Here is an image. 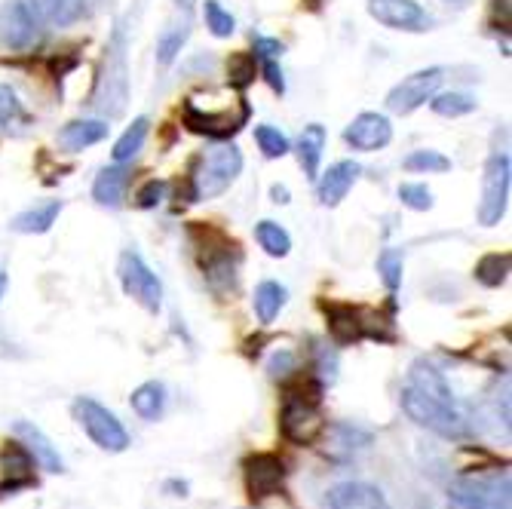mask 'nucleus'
<instances>
[{
  "instance_id": "nucleus-7",
  "label": "nucleus",
  "mask_w": 512,
  "mask_h": 509,
  "mask_svg": "<svg viewBox=\"0 0 512 509\" xmlns=\"http://www.w3.org/2000/svg\"><path fill=\"white\" fill-rule=\"evenodd\" d=\"M117 273H120L123 292L129 298H135L148 313H157L163 307V286L157 280V273L142 261V255H138V252H132V249L123 252L120 264H117Z\"/></svg>"
},
{
  "instance_id": "nucleus-8",
  "label": "nucleus",
  "mask_w": 512,
  "mask_h": 509,
  "mask_svg": "<svg viewBox=\"0 0 512 509\" xmlns=\"http://www.w3.org/2000/svg\"><path fill=\"white\" fill-rule=\"evenodd\" d=\"M509 184H512V163L506 154H491L482 175V203H479V221L497 224L509 203Z\"/></svg>"
},
{
  "instance_id": "nucleus-5",
  "label": "nucleus",
  "mask_w": 512,
  "mask_h": 509,
  "mask_svg": "<svg viewBox=\"0 0 512 509\" xmlns=\"http://www.w3.org/2000/svg\"><path fill=\"white\" fill-rule=\"evenodd\" d=\"M243 169V154L234 145H215L206 148L194 166V197L197 200H212L224 194L234 178Z\"/></svg>"
},
{
  "instance_id": "nucleus-6",
  "label": "nucleus",
  "mask_w": 512,
  "mask_h": 509,
  "mask_svg": "<svg viewBox=\"0 0 512 509\" xmlns=\"http://www.w3.org/2000/svg\"><path fill=\"white\" fill-rule=\"evenodd\" d=\"M71 411H74L77 424L83 427V433H86L92 442H96L102 451L120 454V451L129 448V433H126V427L117 421V414H114V411H108V408L99 405L96 399L77 396L74 405H71Z\"/></svg>"
},
{
  "instance_id": "nucleus-26",
  "label": "nucleus",
  "mask_w": 512,
  "mask_h": 509,
  "mask_svg": "<svg viewBox=\"0 0 512 509\" xmlns=\"http://www.w3.org/2000/svg\"><path fill=\"white\" fill-rule=\"evenodd\" d=\"M301 166L310 178L319 175V163H322V151H325V129L319 123H310L301 132Z\"/></svg>"
},
{
  "instance_id": "nucleus-38",
  "label": "nucleus",
  "mask_w": 512,
  "mask_h": 509,
  "mask_svg": "<svg viewBox=\"0 0 512 509\" xmlns=\"http://www.w3.org/2000/svg\"><path fill=\"white\" fill-rule=\"evenodd\" d=\"M227 74H230V83H234L237 89H246L252 80H255V56H234L227 62Z\"/></svg>"
},
{
  "instance_id": "nucleus-1",
  "label": "nucleus",
  "mask_w": 512,
  "mask_h": 509,
  "mask_svg": "<svg viewBox=\"0 0 512 509\" xmlns=\"http://www.w3.org/2000/svg\"><path fill=\"white\" fill-rule=\"evenodd\" d=\"M399 402H402V411L417 427H427L436 436L460 439L463 433H467V418H463L451 384L427 359H417L408 368V378L402 384Z\"/></svg>"
},
{
  "instance_id": "nucleus-3",
  "label": "nucleus",
  "mask_w": 512,
  "mask_h": 509,
  "mask_svg": "<svg viewBox=\"0 0 512 509\" xmlns=\"http://www.w3.org/2000/svg\"><path fill=\"white\" fill-rule=\"evenodd\" d=\"M319 393L322 387L313 381H304L301 387L289 390L283 414H279V427L283 436L295 445H316L325 433V418L319 411Z\"/></svg>"
},
{
  "instance_id": "nucleus-43",
  "label": "nucleus",
  "mask_w": 512,
  "mask_h": 509,
  "mask_svg": "<svg viewBox=\"0 0 512 509\" xmlns=\"http://www.w3.org/2000/svg\"><path fill=\"white\" fill-rule=\"evenodd\" d=\"M4 292H7V273L0 270V298H4Z\"/></svg>"
},
{
  "instance_id": "nucleus-25",
  "label": "nucleus",
  "mask_w": 512,
  "mask_h": 509,
  "mask_svg": "<svg viewBox=\"0 0 512 509\" xmlns=\"http://www.w3.org/2000/svg\"><path fill=\"white\" fill-rule=\"evenodd\" d=\"M132 408L138 418L145 421H157L163 408H166V387L160 381H148L132 393Z\"/></svg>"
},
{
  "instance_id": "nucleus-29",
  "label": "nucleus",
  "mask_w": 512,
  "mask_h": 509,
  "mask_svg": "<svg viewBox=\"0 0 512 509\" xmlns=\"http://www.w3.org/2000/svg\"><path fill=\"white\" fill-rule=\"evenodd\" d=\"M255 237H258L261 249H264L267 255H273V258H286L289 249H292L289 234H286V230L279 227L276 221H261V224L255 227Z\"/></svg>"
},
{
  "instance_id": "nucleus-44",
  "label": "nucleus",
  "mask_w": 512,
  "mask_h": 509,
  "mask_svg": "<svg viewBox=\"0 0 512 509\" xmlns=\"http://www.w3.org/2000/svg\"><path fill=\"white\" fill-rule=\"evenodd\" d=\"M304 4H307V7H313V10H316V7H319V4H322V0H304Z\"/></svg>"
},
{
  "instance_id": "nucleus-30",
  "label": "nucleus",
  "mask_w": 512,
  "mask_h": 509,
  "mask_svg": "<svg viewBox=\"0 0 512 509\" xmlns=\"http://www.w3.org/2000/svg\"><path fill=\"white\" fill-rule=\"evenodd\" d=\"M509 255L503 252V255H485L479 264H476V280L482 283V286H488V289H497V286H503L506 283V276H509Z\"/></svg>"
},
{
  "instance_id": "nucleus-12",
  "label": "nucleus",
  "mask_w": 512,
  "mask_h": 509,
  "mask_svg": "<svg viewBox=\"0 0 512 509\" xmlns=\"http://www.w3.org/2000/svg\"><path fill=\"white\" fill-rule=\"evenodd\" d=\"M40 37L37 16L25 4V0H10V4L0 7V40H4L10 50H28Z\"/></svg>"
},
{
  "instance_id": "nucleus-21",
  "label": "nucleus",
  "mask_w": 512,
  "mask_h": 509,
  "mask_svg": "<svg viewBox=\"0 0 512 509\" xmlns=\"http://www.w3.org/2000/svg\"><path fill=\"white\" fill-rule=\"evenodd\" d=\"M126 184H129V169L123 163H117V166L99 172L96 184H92V197H96V203H102V206L117 209L123 203Z\"/></svg>"
},
{
  "instance_id": "nucleus-39",
  "label": "nucleus",
  "mask_w": 512,
  "mask_h": 509,
  "mask_svg": "<svg viewBox=\"0 0 512 509\" xmlns=\"http://www.w3.org/2000/svg\"><path fill=\"white\" fill-rule=\"evenodd\" d=\"M163 194H166V184H163V181H148L145 188L138 191L135 206H138V209H154V206L163 200Z\"/></svg>"
},
{
  "instance_id": "nucleus-18",
  "label": "nucleus",
  "mask_w": 512,
  "mask_h": 509,
  "mask_svg": "<svg viewBox=\"0 0 512 509\" xmlns=\"http://www.w3.org/2000/svg\"><path fill=\"white\" fill-rule=\"evenodd\" d=\"M188 37H191V7H188V0H184V4L175 10V16L169 19V25L157 37V62L172 65Z\"/></svg>"
},
{
  "instance_id": "nucleus-32",
  "label": "nucleus",
  "mask_w": 512,
  "mask_h": 509,
  "mask_svg": "<svg viewBox=\"0 0 512 509\" xmlns=\"http://www.w3.org/2000/svg\"><path fill=\"white\" fill-rule=\"evenodd\" d=\"M402 264H405L402 249H384L378 258V273H381V280L390 292H396L402 283Z\"/></svg>"
},
{
  "instance_id": "nucleus-34",
  "label": "nucleus",
  "mask_w": 512,
  "mask_h": 509,
  "mask_svg": "<svg viewBox=\"0 0 512 509\" xmlns=\"http://www.w3.org/2000/svg\"><path fill=\"white\" fill-rule=\"evenodd\" d=\"M203 16H206V28L215 34V37H230L234 34V28H237V22H234V16H230L218 0H206L203 4Z\"/></svg>"
},
{
  "instance_id": "nucleus-35",
  "label": "nucleus",
  "mask_w": 512,
  "mask_h": 509,
  "mask_svg": "<svg viewBox=\"0 0 512 509\" xmlns=\"http://www.w3.org/2000/svg\"><path fill=\"white\" fill-rule=\"evenodd\" d=\"M405 169L408 172H448L451 160L442 157L439 151H414L405 157Z\"/></svg>"
},
{
  "instance_id": "nucleus-40",
  "label": "nucleus",
  "mask_w": 512,
  "mask_h": 509,
  "mask_svg": "<svg viewBox=\"0 0 512 509\" xmlns=\"http://www.w3.org/2000/svg\"><path fill=\"white\" fill-rule=\"evenodd\" d=\"M255 53H258V59H279L286 53V46L273 37H255Z\"/></svg>"
},
{
  "instance_id": "nucleus-42",
  "label": "nucleus",
  "mask_w": 512,
  "mask_h": 509,
  "mask_svg": "<svg viewBox=\"0 0 512 509\" xmlns=\"http://www.w3.org/2000/svg\"><path fill=\"white\" fill-rule=\"evenodd\" d=\"M273 200H276V203H289V191H286V188H279V184H276V188H273Z\"/></svg>"
},
{
  "instance_id": "nucleus-10",
  "label": "nucleus",
  "mask_w": 512,
  "mask_h": 509,
  "mask_svg": "<svg viewBox=\"0 0 512 509\" xmlns=\"http://www.w3.org/2000/svg\"><path fill=\"white\" fill-rule=\"evenodd\" d=\"M442 80H445V71L442 68H427V71H417V74L405 77L402 83H396L390 89L387 108L393 114H411V111H417V108L427 105L436 96V89L442 86Z\"/></svg>"
},
{
  "instance_id": "nucleus-33",
  "label": "nucleus",
  "mask_w": 512,
  "mask_h": 509,
  "mask_svg": "<svg viewBox=\"0 0 512 509\" xmlns=\"http://www.w3.org/2000/svg\"><path fill=\"white\" fill-rule=\"evenodd\" d=\"M430 105L439 117H463L476 108V102L470 96H463V92H445V96L430 99Z\"/></svg>"
},
{
  "instance_id": "nucleus-31",
  "label": "nucleus",
  "mask_w": 512,
  "mask_h": 509,
  "mask_svg": "<svg viewBox=\"0 0 512 509\" xmlns=\"http://www.w3.org/2000/svg\"><path fill=\"white\" fill-rule=\"evenodd\" d=\"M28 123V114L16 96L13 86H0V126L4 129H16V126H25Z\"/></svg>"
},
{
  "instance_id": "nucleus-15",
  "label": "nucleus",
  "mask_w": 512,
  "mask_h": 509,
  "mask_svg": "<svg viewBox=\"0 0 512 509\" xmlns=\"http://www.w3.org/2000/svg\"><path fill=\"white\" fill-rule=\"evenodd\" d=\"M390 138H393V126L384 114H359L344 129V142L353 145L356 151H378Z\"/></svg>"
},
{
  "instance_id": "nucleus-13",
  "label": "nucleus",
  "mask_w": 512,
  "mask_h": 509,
  "mask_svg": "<svg viewBox=\"0 0 512 509\" xmlns=\"http://www.w3.org/2000/svg\"><path fill=\"white\" fill-rule=\"evenodd\" d=\"M368 13L393 31H427L433 22L414 0H368Z\"/></svg>"
},
{
  "instance_id": "nucleus-9",
  "label": "nucleus",
  "mask_w": 512,
  "mask_h": 509,
  "mask_svg": "<svg viewBox=\"0 0 512 509\" xmlns=\"http://www.w3.org/2000/svg\"><path fill=\"white\" fill-rule=\"evenodd\" d=\"M243 476H246V491L255 503L267 500V497H276V494H283L286 488V464H283V457L279 454H252L246 457V464H243Z\"/></svg>"
},
{
  "instance_id": "nucleus-23",
  "label": "nucleus",
  "mask_w": 512,
  "mask_h": 509,
  "mask_svg": "<svg viewBox=\"0 0 512 509\" xmlns=\"http://www.w3.org/2000/svg\"><path fill=\"white\" fill-rule=\"evenodd\" d=\"M59 212H62V200H50V203L34 206L28 212H19L10 227L16 234H46V230L56 224Z\"/></svg>"
},
{
  "instance_id": "nucleus-45",
  "label": "nucleus",
  "mask_w": 512,
  "mask_h": 509,
  "mask_svg": "<svg viewBox=\"0 0 512 509\" xmlns=\"http://www.w3.org/2000/svg\"><path fill=\"white\" fill-rule=\"evenodd\" d=\"M448 4H463V0H448Z\"/></svg>"
},
{
  "instance_id": "nucleus-27",
  "label": "nucleus",
  "mask_w": 512,
  "mask_h": 509,
  "mask_svg": "<svg viewBox=\"0 0 512 509\" xmlns=\"http://www.w3.org/2000/svg\"><path fill=\"white\" fill-rule=\"evenodd\" d=\"M286 298H289V292L279 283H273V280H267V283H261L255 289V313H258V319L264 322V326L279 316V310L286 307Z\"/></svg>"
},
{
  "instance_id": "nucleus-20",
  "label": "nucleus",
  "mask_w": 512,
  "mask_h": 509,
  "mask_svg": "<svg viewBox=\"0 0 512 509\" xmlns=\"http://www.w3.org/2000/svg\"><path fill=\"white\" fill-rule=\"evenodd\" d=\"M329 332L338 344H356L371 335L365 313L353 307H329Z\"/></svg>"
},
{
  "instance_id": "nucleus-28",
  "label": "nucleus",
  "mask_w": 512,
  "mask_h": 509,
  "mask_svg": "<svg viewBox=\"0 0 512 509\" xmlns=\"http://www.w3.org/2000/svg\"><path fill=\"white\" fill-rule=\"evenodd\" d=\"M148 117H138L123 135H120V142L114 145V163H126V160H132L138 151H142V145H145V138H148Z\"/></svg>"
},
{
  "instance_id": "nucleus-11",
  "label": "nucleus",
  "mask_w": 512,
  "mask_h": 509,
  "mask_svg": "<svg viewBox=\"0 0 512 509\" xmlns=\"http://www.w3.org/2000/svg\"><path fill=\"white\" fill-rule=\"evenodd\" d=\"M34 457L31 451L13 439L0 448V470H4V479H0V500H7L25 488H37V476H34Z\"/></svg>"
},
{
  "instance_id": "nucleus-14",
  "label": "nucleus",
  "mask_w": 512,
  "mask_h": 509,
  "mask_svg": "<svg viewBox=\"0 0 512 509\" xmlns=\"http://www.w3.org/2000/svg\"><path fill=\"white\" fill-rule=\"evenodd\" d=\"M246 120H249V108L246 105H240L234 114H230V111H200L194 102L184 105V126H188L191 132L212 135V138L234 135Z\"/></svg>"
},
{
  "instance_id": "nucleus-37",
  "label": "nucleus",
  "mask_w": 512,
  "mask_h": 509,
  "mask_svg": "<svg viewBox=\"0 0 512 509\" xmlns=\"http://www.w3.org/2000/svg\"><path fill=\"white\" fill-rule=\"evenodd\" d=\"M399 200L408 209H414V212L433 209V191L427 188V184H402V188H399Z\"/></svg>"
},
{
  "instance_id": "nucleus-2",
  "label": "nucleus",
  "mask_w": 512,
  "mask_h": 509,
  "mask_svg": "<svg viewBox=\"0 0 512 509\" xmlns=\"http://www.w3.org/2000/svg\"><path fill=\"white\" fill-rule=\"evenodd\" d=\"M129 102V68H126V28L120 25L108 43L102 71L92 92V105L108 117H120Z\"/></svg>"
},
{
  "instance_id": "nucleus-16",
  "label": "nucleus",
  "mask_w": 512,
  "mask_h": 509,
  "mask_svg": "<svg viewBox=\"0 0 512 509\" xmlns=\"http://www.w3.org/2000/svg\"><path fill=\"white\" fill-rule=\"evenodd\" d=\"M329 509H390V503L375 485L341 482L329 491Z\"/></svg>"
},
{
  "instance_id": "nucleus-36",
  "label": "nucleus",
  "mask_w": 512,
  "mask_h": 509,
  "mask_svg": "<svg viewBox=\"0 0 512 509\" xmlns=\"http://www.w3.org/2000/svg\"><path fill=\"white\" fill-rule=\"evenodd\" d=\"M255 138H258V145H261L264 157H270V160L289 154V138H286L283 132H279V129H273V126H258V129H255Z\"/></svg>"
},
{
  "instance_id": "nucleus-41",
  "label": "nucleus",
  "mask_w": 512,
  "mask_h": 509,
  "mask_svg": "<svg viewBox=\"0 0 512 509\" xmlns=\"http://www.w3.org/2000/svg\"><path fill=\"white\" fill-rule=\"evenodd\" d=\"M295 368V353H289V350H279L276 356H273V362H270V375L273 378H286L289 372Z\"/></svg>"
},
{
  "instance_id": "nucleus-4",
  "label": "nucleus",
  "mask_w": 512,
  "mask_h": 509,
  "mask_svg": "<svg viewBox=\"0 0 512 509\" xmlns=\"http://www.w3.org/2000/svg\"><path fill=\"white\" fill-rule=\"evenodd\" d=\"M448 509H512L509 473L506 470L463 473L448 491Z\"/></svg>"
},
{
  "instance_id": "nucleus-17",
  "label": "nucleus",
  "mask_w": 512,
  "mask_h": 509,
  "mask_svg": "<svg viewBox=\"0 0 512 509\" xmlns=\"http://www.w3.org/2000/svg\"><path fill=\"white\" fill-rule=\"evenodd\" d=\"M16 436H19V442L31 451L34 464H40L46 473H65V460H62L59 448L50 442V436H46L40 427H34V424H28V421H19V424H16Z\"/></svg>"
},
{
  "instance_id": "nucleus-24",
  "label": "nucleus",
  "mask_w": 512,
  "mask_h": 509,
  "mask_svg": "<svg viewBox=\"0 0 512 509\" xmlns=\"http://www.w3.org/2000/svg\"><path fill=\"white\" fill-rule=\"evenodd\" d=\"M89 0H31V10L34 16H40L43 22H53V25H71L83 16Z\"/></svg>"
},
{
  "instance_id": "nucleus-19",
  "label": "nucleus",
  "mask_w": 512,
  "mask_h": 509,
  "mask_svg": "<svg viewBox=\"0 0 512 509\" xmlns=\"http://www.w3.org/2000/svg\"><path fill=\"white\" fill-rule=\"evenodd\" d=\"M359 163H353V160H344V163H335L329 172L322 175V181H319V203L322 206H338L344 197H347V191L356 184V178H359Z\"/></svg>"
},
{
  "instance_id": "nucleus-22",
  "label": "nucleus",
  "mask_w": 512,
  "mask_h": 509,
  "mask_svg": "<svg viewBox=\"0 0 512 509\" xmlns=\"http://www.w3.org/2000/svg\"><path fill=\"white\" fill-rule=\"evenodd\" d=\"M105 135H108L105 120H74L59 132V145L68 151H83L89 145H99Z\"/></svg>"
}]
</instances>
